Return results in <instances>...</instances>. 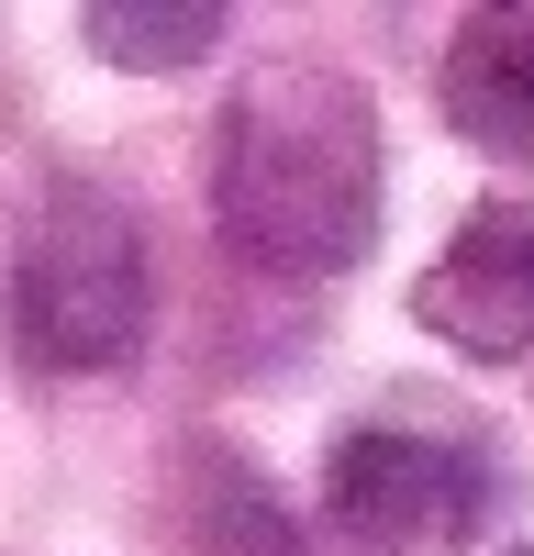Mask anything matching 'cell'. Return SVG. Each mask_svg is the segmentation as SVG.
I'll use <instances>...</instances> for the list:
<instances>
[{
	"instance_id": "1",
	"label": "cell",
	"mask_w": 534,
	"mask_h": 556,
	"mask_svg": "<svg viewBox=\"0 0 534 556\" xmlns=\"http://www.w3.org/2000/svg\"><path fill=\"white\" fill-rule=\"evenodd\" d=\"M379 101L334 67H245L212 112V235L256 278H345L379 245Z\"/></svg>"
},
{
	"instance_id": "2",
	"label": "cell",
	"mask_w": 534,
	"mask_h": 556,
	"mask_svg": "<svg viewBox=\"0 0 534 556\" xmlns=\"http://www.w3.org/2000/svg\"><path fill=\"white\" fill-rule=\"evenodd\" d=\"M0 323H12V356L34 379H112L134 367L156 323V267H145V223L112 178L56 167L12 235L0 267Z\"/></svg>"
},
{
	"instance_id": "3",
	"label": "cell",
	"mask_w": 534,
	"mask_h": 556,
	"mask_svg": "<svg viewBox=\"0 0 534 556\" xmlns=\"http://www.w3.org/2000/svg\"><path fill=\"white\" fill-rule=\"evenodd\" d=\"M490 501H501L490 445L434 424V412H412V401L345 424L334 456H323V513L379 556H457L490 523Z\"/></svg>"
},
{
	"instance_id": "4",
	"label": "cell",
	"mask_w": 534,
	"mask_h": 556,
	"mask_svg": "<svg viewBox=\"0 0 534 556\" xmlns=\"http://www.w3.org/2000/svg\"><path fill=\"white\" fill-rule=\"evenodd\" d=\"M412 323L479 367H523L534 356V201H479L445 235V256L412 278Z\"/></svg>"
},
{
	"instance_id": "5",
	"label": "cell",
	"mask_w": 534,
	"mask_h": 556,
	"mask_svg": "<svg viewBox=\"0 0 534 556\" xmlns=\"http://www.w3.org/2000/svg\"><path fill=\"white\" fill-rule=\"evenodd\" d=\"M445 123L468 134L479 156H534V0H490L445 34Z\"/></svg>"
},
{
	"instance_id": "6",
	"label": "cell",
	"mask_w": 534,
	"mask_h": 556,
	"mask_svg": "<svg viewBox=\"0 0 534 556\" xmlns=\"http://www.w3.org/2000/svg\"><path fill=\"white\" fill-rule=\"evenodd\" d=\"M223 23H234L223 0H89L78 12L101 67H201L223 45Z\"/></svg>"
},
{
	"instance_id": "7",
	"label": "cell",
	"mask_w": 534,
	"mask_h": 556,
	"mask_svg": "<svg viewBox=\"0 0 534 556\" xmlns=\"http://www.w3.org/2000/svg\"><path fill=\"white\" fill-rule=\"evenodd\" d=\"M212 513H201V556H301V534H290V513H279V501H267L256 490V468H245V456H212Z\"/></svg>"
},
{
	"instance_id": "8",
	"label": "cell",
	"mask_w": 534,
	"mask_h": 556,
	"mask_svg": "<svg viewBox=\"0 0 534 556\" xmlns=\"http://www.w3.org/2000/svg\"><path fill=\"white\" fill-rule=\"evenodd\" d=\"M523 556H534V545H523Z\"/></svg>"
}]
</instances>
